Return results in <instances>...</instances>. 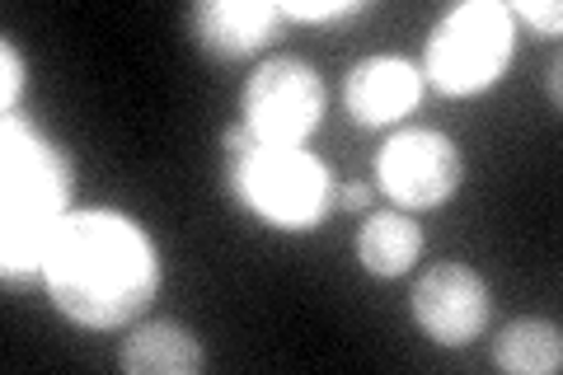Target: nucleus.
<instances>
[{"mask_svg":"<svg viewBox=\"0 0 563 375\" xmlns=\"http://www.w3.org/2000/svg\"><path fill=\"white\" fill-rule=\"evenodd\" d=\"M343 99L352 122L362 128H390L404 113H413L422 99V70L404 57H366L347 70Z\"/></svg>","mask_w":563,"mask_h":375,"instance_id":"nucleus-8","label":"nucleus"},{"mask_svg":"<svg viewBox=\"0 0 563 375\" xmlns=\"http://www.w3.org/2000/svg\"><path fill=\"white\" fill-rule=\"evenodd\" d=\"M118 366L128 375H198L207 366V348L174 319H151L122 338Z\"/></svg>","mask_w":563,"mask_h":375,"instance_id":"nucleus-10","label":"nucleus"},{"mask_svg":"<svg viewBox=\"0 0 563 375\" xmlns=\"http://www.w3.org/2000/svg\"><path fill=\"white\" fill-rule=\"evenodd\" d=\"M517 47V24L498 0H465L446 10L428 38V66L422 80H432L451 99L484 95L507 70Z\"/></svg>","mask_w":563,"mask_h":375,"instance_id":"nucleus-3","label":"nucleus"},{"mask_svg":"<svg viewBox=\"0 0 563 375\" xmlns=\"http://www.w3.org/2000/svg\"><path fill=\"white\" fill-rule=\"evenodd\" d=\"M282 20H301V24H324V20H343V14H357L362 0H320V5H306V0H282Z\"/></svg>","mask_w":563,"mask_h":375,"instance_id":"nucleus-13","label":"nucleus"},{"mask_svg":"<svg viewBox=\"0 0 563 375\" xmlns=\"http://www.w3.org/2000/svg\"><path fill=\"white\" fill-rule=\"evenodd\" d=\"M366 198H372V192H366L362 184H339V207L362 211V207H366Z\"/></svg>","mask_w":563,"mask_h":375,"instance_id":"nucleus-16","label":"nucleus"},{"mask_svg":"<svg viewBox=\"0 0 563 375\" xmlns=\"http://www.w3.org/2000/svg\"><path fill=\"white\" fill-rule=\"evenodd\" d=\"M0 66H5V76H0V103H5V113H14L20 89H24V57H20V47H14L10 38L0 43Z\"/></svg>","mask_w":563,"mask_h":375,"instance_id":"nucleus-14","label":"nucleus"},{"mask_svg":"<svg viewBox=\"0 0 563 375\" xmlns=\"http://www.w3.org/2000/svg\"><path fill=\"white\" fill-rule=\"evenodd\" d=\"M507 14H521L526 24H536L540 33H550V38L563 29V5L559 0H544V5L540 0H517V5H507Z\"/></svg>","mask_w":563,"mask_h":375,"instance_id":"nucleus-15","label":"nucleus"},{"mask_svg":"<svg viewBox=\"0 0 563 375\" xmlns=\"http://www.w3.org/2000/svg\"><path fill=\"white\" fill-rule=\"evenodd\" d=\"M47 296L80 329H122L161 291V254L122 211H66L43 244Z\"/></svg>","mask_w":563,"mask_h":375,"instance_id":"nucleus-1","label":"nucleus"},{"mask_svg":"<svg viewBox=\"0 0 563 375\" xmlns=\"http://www.w3.org/2000/svg\"><path fill=\"white\" fill-rule=\"evenodd\" d=\"M493 362L512 375H554L563 366V333L550 319H512L493 343Z\"/></svg>","mask_w":563,"mask_h":375,"instance_id":"nucleus-12","label":"nucleus"},{"mask_svg":"<svg viewBox=\"0 0 563 375\" xmlns=\"http://www.w3.org/2000/svg\"><path fill=\"white\" fill-rule=\"evenodd\" d=\"M192 38L217 57H250V52L268 47L282 24V10L268 0H198L188 10Z\"/></svg>","mask_w":563,"mask_h":375,"instance_id":"nucleus-9","label":"nucleus"},{"mask_svg":"<svg viewBox=\"0 0 563 375\" xmlns=\"http://www.w3.org/2000/svg\"><path fill=\"white\" fill-rule=\"evenodd\" d=\"M380 188L404 207V211H428L442 207L465 178L461 151L455 141L437 128H404L380 146L376 155Z\"/></svg>","mask_w":563,"mask_h":375,"instance_id":"nucleus-6","label":"nucleus"},{"mask_svg":"<svg viewBox=\"0 0 563 375\" xmlns=\"http://www.w3.org/2000/svg\"><path fill=\"white\" fill-rule=\"evenodd\" d=\"M0 267L5 277L38 273L52 225L66 217L70 169L66 155L20 113L0 122Z\"/></svg>","mask_w":563,"mask_h":375,"instance_id":"nucleus-2","label":"nucleus"},{"mask_svg":"<svg viewBox=\"0 0 563 375\" xmlns=\"http://www.w3.org/2000/svg\"><path fill=\"white\" fill-rule=\"evenodd\" d=\"M240 122L254 146L296 151L324 122V80L301 57H268L254 66L240 95Z\"/></svg>","mask_w":563,"mask_h":375,"instance_id":"nucleus-5","label":"nucleus"},{"mask_svg":"<svg viewBox=\"0 0 563 375\" xmlns=\"http://www.w3.org/2000/svg\"><path fill=\"white\" fill-rule=\"evenodd\" d=\"M235 192L263 225L273 230H314L333 211V178L329 165L310 151H277L250 146L235 155Z\"/></svg>","mask_w":563,"mask_h":375,"instance_id":"nucleus-4","label":"nucleus"},{"mask_svg":"<svg viewBox=\"0 0 563 375\" xmlns=\"http://www.w3.org/2000/svg\"><path fill=\"white\" fill-rule=\"evenodd\" d=\"M357 258L372 277H404L422 258V230L404 211H376L357 230Z\"/></svg>","mask_w":563,"mask_h":375,"instance_id":"nucleus-11","label":"nucleus"},{"mask_svg":"<svg viewBox=\"0 0 563 375\" xmlns=\"http://www.w3.org/2000/svg\"><path fill=\"white\" fill-rule=\"evenodd\" d=\"M409 300L418 329L442 348H465L488 329V282L465 263H432Z\"/></svg>","mask_w":563,"mask_h":375,"instance_id":"nucleus-7","label":"nucleus"}]
</instances>
